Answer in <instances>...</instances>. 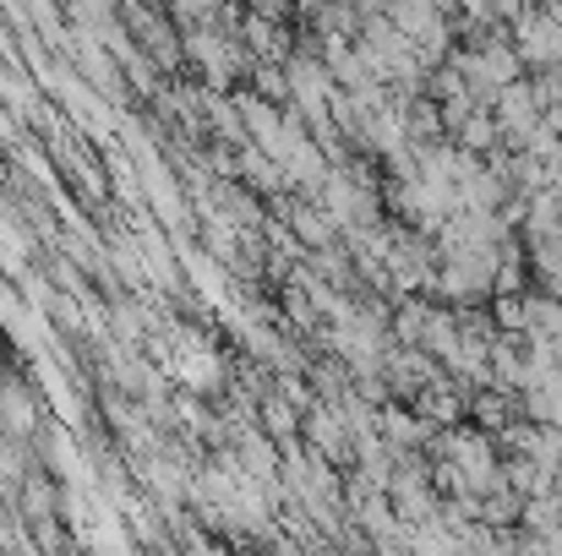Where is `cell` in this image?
<instances>
[{"instance_id":"cell-1","label":"cell","mask_w":562,"mask_h":556,"mask_svg":"<svg viewBox=\"0 0 562 556\" xmlns=\"http://www.w3.org/2000/svg\"><path fill=\"white\" fill-rule=\"evenodd\" d=\"M38 431H44V404H38V393H33L22 376L0 371V436L33 442Z\"/></svg>"},{"instance_id":"cell-2","label":"cell","mask_w":562,"mask_h":556,"mask_svg":"<svg viewBox=\"0 0 562 556\" xmlns=\"http://www.w3.org/2000/svg\"><path fill=\"white\" fill-rule=\"evenodd\" d=\"M541 5H547V11H552V16H562V0H541Z\"/></svg>"}]
</instances>
